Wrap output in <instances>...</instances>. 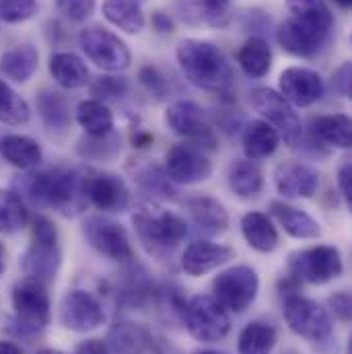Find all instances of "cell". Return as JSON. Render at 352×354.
<instances>
[{"mask_svg":"<svg viewBox=\"0 0 352 354\" xmlns=\"http://www.w3.org/2000/svg\"><path fill=\"white\" fill-rule=\"evenodd\" d=\"M19 196L41 208H54L62 216H77L87 206L83 174L73 169H50L29 174L15 181Z\"/></svg>","mask_w":352,"mask_h":354,"instance_id":"6da1fadb","label":"cell"},{"mask_svg":"<svg viewBox=\"0 0 352 354\" xmlns=\"http://www.w3.org/2000/svg\"><path fill=\"white\" fill-rule=\"evenodd\" d=\"M177 62L194 87L227 95L233 88V68L223 50L210 41L183 39L177 44Z\"/></svg>","mask_w":352,"mask_h":354,"instance_id":"7a4b0ae2","label":"cell"},{"mask_svg":"<svg viewBox=\"0 0 352 354\" xmlns=\"http://www.w3.org/2000/svg\"><path fill=\"white\" fill-rule=\"evenodd\" d=\"M132 221L142 248L159 262L172 260L177 245L187 235L185 221L172 210L145 206L136 210Z\"/></svg>","mask_w":352,"mask_h":354,"instance_id":"3957f363","label":"cell"},{"mask_svg":"<svg viewBox=\"0 0 352 354\" xmlns=\"http://www.w3.org/2000/svg\"><path fill=\"white\" fill-rule=\"evenodd\" d=\"M62 266V252L58 245L56 225L48 216H35L31 227V245L21 258V270L25 278L50 284Z\"/></svg>","mask_w":352,"mask_h":354,"instance_id":"277c9868","label":"cell"},{"mask_svg":"<svg viewBox=\"0 0 352 354\" xmlns=\"http://www.w3.org/2000/svg\"><path fill=\"white\" fill-rule=\"evenodd\" d=\"M12 311L10 332L15 336H35L39 334L52 319V303L46 284L35 280H21L12 288Z\"/></svg>","mask_w":352,"mask_h":354,"instance_id":"5b68a950","label":"cell"},{"mask_svg":"<svg viewBox=\"0 0 352 354\" xmlns=\"http://www.w3.org/2000/svg\"><path fill=\"white\" fill-rule=\"evenodd\" d=\"M260 292V278L252 266H231L212 280V299L231 313H243Z\"/></svg>","mask_w":352,"mask_h":354,"instance_id":"8992f818","label":"cell"},{"mask_svg":"<svg viewBox=\"0 0 352 354\" xmlns=\"http://www.w3.org/2000/svg\"><path fill=\"white\" fill-rule=\"evenodd\" d=\"M252 107L264 118L266 124H270L278 138L284 140L288 147H297L303 140V124L295 107L274 88L260 87L250 93Z\"/></svg>","mask_w":352,"mask_h":354,"instance_id":"52a82bcc","label":"cell"},{"mask_svg":"<svg viewBox=\"0 0 352 354\" xmlns=\"http://www.w3.org/2000/svg\"><path fill=\"white\" fill-rule=\"evenodd\" d=\"M181 322L185 324L192 338L198 342H219L231 330L229 311H225L212 295H196L185 301Z\"/></svg>","mask_w":352,"mask_h":354,"instance_id":"ba28073f","label":"cell"},{"mask_svg":"<svg viewBox=\"0 0 352 354\" xmlns=\"http://www.w3.org/2000/svg\"><path fill=\"white\" fill-rule=\"evenodd\" d=\"M282 315L290 332H295L297 336L309 342H326L334 334L330 313L313 299L301 295L286 297Z\"/></svg>","mask_w":352,"mask_h":354,"instance_id":"9c48e42d","label":"cell"},{"mask_svg":"<svg viewBox=\"0 0 352 354\" xmlns=\"http://www.w3.org/2000/svg\"><path fill=\"white\" fill-rule=\"evenodd\" d=\"M288 272L297 282L328 284L342 274V256L334 245H315L288 256Z\"/></svg>","mask_w":352,"mask_h":354,"instance_id":"30bf717a","label":"cell"},{"mask_svg":"<svg viewBox=\"0 0 352 354\" xmlns=\"http://www.w3.org/2000/svg\"><path fill=\"white\" fill-rule=\"evenodd\" d=\"M81 50L85 52L89 60L107 73H120L126 71L132 62V54L128 46L111 31L103 27H87L79 35Z\"/></svg>","mask_w":352,"mask_h":354,"instance_id":"8fae6325","label":"cell"},{"mask_svg":"<svg viewBox=\"0 0 352 354\" xmlns=\"http://www.w3.org/2000/svg\"><path fill=\"white\" fill-rule=\"evenodd\" d=\"M83 235L95 252L113 262H128L134 256L126 229L111 218L87 216L83 223Z\"/></svg>","mask_w":352,"mask_h":354,"instance_id":"7c38bea8","label":"cell"},{"mask_svg":"<svg viewBox=\"0 0 352 354\" xmlns=\"http://www.w3.org/2000/svg\"><path fill=\"white\" fill-rule=\"evenodd\" d=\"M107 313L99 297L87 290H71L60 303V324L71 332H93L103 326Z\"/></svg>","mask_w":352,"mask_h":354,"instance_id":"4fadbf2b","label":"cell"},{"mask_svg":"<svg viewBox=\"0 0 352 354\" xmlns=\"http://www.w3.org/2000/svg\"><path fill=\"white\" fill-rule=\"evenodd\" d=\"M165 124L187 140L204 147L216 149V138L208 126L204 109L194 101H176L165 111Z\"/></svg>","mask_w":352,"mask_h":354,"instance_id":"5bb4252c","label":"cell"},{"mask_svg":"<svg viewBox=\"0 0 352 354\" xmlns=\"http://www.w3.org/2000/svg\"><path fill=\"white\" fill-rule=\"evenodd\" d=\"M83 187L87 202L103 212H122L130 204V189L126 181L115 174L91 169L83 174Z\"/></svg>","mask_w":352,"mask_h":354,"instance_id":"9a60e30c","label":"cell"},{"mask_svg":"<svg viewBox=\"0 0 352 354\" xmlns=\"http://www.w3.org/2000/svg\"><path fill=\"white\" fill-rule=\"evenodd\" d=\"M276 39L284 52L297 58H315L330 41V33H324L307 23H301L295 17H288L276 29Z\"/></svg>","mask_w":352,"mask_h":354,"instance_id":"2e32d148","label":"cell"},{"mask_svg":"<svg viewBox=\"0 0 352 354\" xmlns=\"http://www.w3.org/2000/svg\"><path fill=\"white\" fill-rule=\"evenodd\" d=\"M280 95L295 107H309L324 97V79L319 73L303 66H288L278 77Z\"/></svg>","mask_w":352,"mask_h":354,"instance_id":"e0dca14e","label":"cell"},{"mask_svg":"<svg viewBox=\"0 0 352 354\" xmlns=\"http://www.w3.org/2000/svg\"><path fill=\"white\" fill-rule=\"evenodd\" d=\"M165 174L174 183H200L212 176V161L189 145H177L165 157Z\"/></svg>","mask_w":352,"mask_h":354,"instance_id":"ac0fdd59","label":"cell"},{"mask_svg":"<svg viewBox=\"0 0 352 354\" xmlns=\"http://www.w3.org/2000/svg\"><path fill=\"white\" fill-rule=\"evenodd\" d=\"M274 185L284 198H313L319 187V176L303 163L284 161L274 169Z\"/></svg>","mask_w":352,"mask_h":354,"instance_id":"d6986e66","label":"cell"},{"mask_svg":"<svg viewBox=\"0 0 352 354\" xmlns=\"http://www.w3.org/2000/svg\"><path fill=\"white\" fill-rule=\"evenodd\" d=\"M233 258H235V250L227 245L210 243V241H194L185 248L181 256V268L185 270V274L198 278L216 270L219 266L227 264Z\"/></svg>","mask_w":352,"mask_h":354,"instance_id":"ffe728a7","label":"cell"},{"mask_svg":"<svg viewBox=\"0 0 352 354\" xmlns=\"http://www.w3.org/2000/svg\"><path fill=\"white\" fill-rule=\"evenodd\" d=\"M151 344L149 330L134 322H118L107 334L109 354H149Z\"/></svg>","mask_w":352,"mask_h":354,"instance_id":"44dd1931","label":"cell"},{"mask_svg":"<svg viewBox=\"0 0 352 354\" xmlns=\"http://www.w3.org/2000/svg\"><path fill=\"white\" fill-rule=\"evenodd\" d=\"M0 155L2 159L23 171H29L41 163V147L35 138L25 134H6L0 138Z\"/></svg>","mask_w":352,"mask_h":354,"instance_id":"7402d4cb","label":"cell"},{"mask_svg":"<svg viewBox=\"0 0 352 354\" xmlns=\"http://www.w3.org/2000/svg\"><path fill=\"white\" fill-rule=\"evenodd\" d=\"M270 214L295 239H317L322 235L319 223L313 216H309L305 210H299L295 206L274 200L270 202Z\"/></svg>","mask_w":352,"mask_h":354,"instance_id":"603a6c76","label":"cell"},{"mask_svg":"<svg viewBox=\"0 0 352 354\" xmlns=\"http://www.w3.org/2000/svg\"><path fill=\"white\" fill-rule=\"evenodd\" d=\"M185 206H187L189 216L202 231H206L210 235H219V233L227 231L229 214L219 200H214L210 196H196V198H189L185 202Z\"/></svg>","mask_w":352,"mask_h":354,"instance_id":"cb8c5ba5","label":"cell"},{"mask_svg":"<svg viewBox=\"0 0 352 354\" xmlns=\"http://www.w3.org/2000/svg\"><path fill=\"white\" fill-rule=\"evenodd\" d=\"M48 71L62 88H81L89 83L87 64L73 52L52 54L48 60Z\"/></svg>","mask_w":352,"mask_h":354,"instance_id":"d4e9b609","label":"cell"},{"mask_svg":"<svg viewBox=\"0 0 352 354\" xmlns=\"http://www.w3.org/2000/svg\"><path fill=\"white\" fill-rule=\"evenodd\" d=\"M39 64V52L31 44L15 46L0 56V71L15 83H27Z\"/></svg>","mask_w":352,"mask_h":354,"instance_id":"484cf974","label":"cell"},{"mask_svg":"<svg viewBox=\"0 0 352 354\" xmlns=\"http://www.w3.org/2000/svg\"><path fill=\"white\" fill-rule=\"evenodd\" d=\"M241 233L248 245L260 254H270L278 248V231L264 212H248L241 218Z\"/></svg>","mask_w":352,"mask_h":354,"instance_id":"4316f807","label":"cell"},{"mask_svg":"<svg viewBox=\"0 0 352 354\" xmlns=\"http://www.w3.org/2000/svg\"><path fill=\"white\" fill-rule=\"evenodd\" d=\"M239 68L250 79H262L272 68V50L264 37L254 35L250 37L237 52Z\"/></svg>","mask_w":352,"mask_h":354,"instance_id":"83f0119b","label":"cell"},{"mask_svg":"<svg viewBox=\"0 0 352 354\" xmlns=\"http://www.w3.org/2000/svg\"><path fill=\"white\" fill-rule=\"evenodd\" d=\"M278 145H280V138L276 130L270 124H266L264 120H254L252 124H248L243 132V151L250 161L268 159L270 155H274Z\"/></svg>","mask_w":352,"mask_h":354,"instance_id":"f1b7e54d","label":"cell"},{"mask_svg":"<svg viewBox=\"0 0 352 354\" xmlns=\"http://www.w3.org/2000/svg\"><path fill=\"white\" fill-rule=\"evenodd\" d=\"M103 15L113 27L126 33H140L145 29L142 0H105Z\"/></svg>","mask_w":352,"mask_h":354,"instance_id":"f546056e","label":"cell"},{"mask_svg":"<svg viewBox=\"0 0 352 354\" xmlns=\"http://www.w3.org/2000/svg\"><path fill=\"white\" fill-rule=\"evenodd\" d=\"M75 118L87 136H105L113 132V113L105 105V101H99V99L81 101Z\"/></svg>","mask_w":352,"mask_h":354,"instance_id":"4dcf8cb0","label":"cell"},{"mask_svg":"<svg viewBox=\"0 0 352 354\" xmlns=\"http://www.w3.org/2000/svg\"><path fill=\"white\" fill-rule=\"evenodd\" d=\"M351 118L344 113H332V115H319L313 120V136L319 142L349 149L351 147Z\"/></svg>","mask_w":352,"mask_h":354,"instance_id":"1f68e13d","label":"cell"},{"mask_svg":"<svg viewBox=\"0 0 352 354\" xmlns=\"http://www.w3.org/2000/svg\"><path fill=\"white\" fill-rule=\"evenodd\" d=\"M286 6L290 10V17L332 35L334 15L326 0H286Z\"/></svg>","mask_w":352,"mask_h":354,"instance_id":"d6a6232c","label":"cell"},{"mask_svg":"<svg viewBox=\"0 0 352 354\" xmlns=\"http://www.w3.org/2000/svg\"><path fill=\"white\" fill-rule=\"evenodd\" d=\"M27 223L29 210L25 200L15 189H0V233H19L27 227Z\"/></svg>","mask_w":352,"mask_h":354,"instance_id":"836d02e7","label":"cell"},{"mask_svg":"<svg viewBox=\"0 0 352 354\" xmlns=\"http://www.w3.org/2000/svg\"><path fill=\"white\" fill-rule=\"evenodd\" d=\"M229 185L239 198H256L264 187V177L254 161L239 159L229 167Z\"/></svg>","mask_w":352,"mask_h":354,"instance_id":"e575fe53","label":"cell"},{"mask_svg":"<svg viewBox=\"0 0 352 354\" xmlns=\"http://www.w3.org/2000/svg\"><path fill=\"white\" fill-rule=\"evenodd\" d=\"M276 346V330L268 322H252L248 324L237 342L239 354H272Z\"/></svg>","mask_w":352,"mask_h":354,"instance_id":"d590c367","label":"cell"},{"mask_svg":"<svg viewBox=\"0 0 352 354\" xmlns=\"http://www.w3.org/2000/svg\"><path fill=\"white\" fill-rule=\"evenodd\" d=\"M37 111L50 130H66L71 126V107L64 95L44 88L37 95Z\"/></svg>","mask_w":352,"mask_h":354,"instance_id":"8d00e7d4","label":"cell"},{"mask_svg":"<svg viewBox=\"0 0 352 354\" xmlns=\"http://www.w3.org/2000/svg\"><path fill=\"white\" fill-rule=\"evenodd\" d=\"M31 118L29 103L0 79V124L23 126Z\"/></svg>","mask_w":352,"mask_h":354,"instance_id":"74e56055","label":"cell"},{"mask_svg":"<svg viewBox=\"0 0 352 354\" xmlns=\"http://www.w3.org/2000/svg\"><path fill=\"white\" fill-rule=\"evenodd\" d=\"M79 155L93 161H111L120 155L122 142L115 132H109L105 136H87L79 142Z\"/></svg>","mask_w":352,"mask_h":354,"instance_id":"f35d334b","label":"cell"},{"mask_svg":"<svg viewBox=\"0 0 352 354\" xmlns=\"http://www.w3.org/2000/svg\"><path fill=\"white\" fill-rule=\"evenodd\" d=\"M138 183L153 196L159 198H176V187L174 181L169 179V176L165 174V169L157 167V165H149L138 174Z\"/></svg>","mask_w":352,"mask_h":354,"instance_id":"ab89813d","label":"cell"},{"mask_svg":"<svg viewBox=\"0 0 352 354\" xmlns=\"http://www.w3.org/2000/svg\"><path fill=\"white\" fill-rule=\"evenodd\" d=\"M192 6L198 19L212 27H225L231 19V0H192Z\"/></svg>","mask_w":352,"mask_h":354,"instance_id":"60d3db41","label":"cell"},{"mask_svg":"<svg viewBox=\"0 0 352 354\" xmlns=\"http://www.w3.org/2000/svg\"><path fill=\"white\" fill-rule=\"evenodd\" d=\"M37 0H0L2 23H23L37 15Z\"/></svg>","mask_w":352,"mask_h":354,"instance_id":"b9f144b4","label":"cell"},{"mask_svg":"<svg viewBox=\"0 0 352 354\" xmlns=\"http://www.w3.org/2000/svg\"><path fill=\"white\" fill-rule=\"evenodd\" d=\"M58 12H62L66 19L81 23L87 21L95 10V0H56Z\"/></svg>","mask_w":352,"mask_h":354,"instance_id":"7bdbcfd3","label":"cell"},{"mask_svg":"<svg viewBox=\"0 0 352 354\" xmlns=\"http://www.w3.org/2000/svg\"><path fill=\"white\" fill-rule=\"evenodd\" d=\"M126 91H128L126 81H124V79H118V77H99V79L91 85V93L97 95L99 101L122 97Z\"/></svg>","mask_w":352,"mask_h":354,"instance_id":"ee69618b","label":"cell"},{"mask_svg":"<svg viewBox=\"0 0 352 354\" xmlns=\"http://www.w3.org/2000/svg\"><path fill=\"white\" fill-rule=\"evenodd\" d=\"M138 81L142 83V87L149 88L159 99L163 95H167V81H165V77L155 66H142L140 73H138Z\"/></svg>","mask_w":352,"mask_h":354,"instance_id":"f6af8a7d","label":"cell"},{"mask_svg":"<svg viewBox=\"0 0 352 354\" xmlns=\"http://www.w3.org/2000/svg\"><path fill=\"white\" fill-rule=\"evenodd\" d=\"M330 307H332L334 315H338V319H342V322H351L352 301L349 292H344V290L334 292V295L330 297Z\"/></svg>","mask_w":352,"mask_h":354,"instance_id":"bcb514c9","label":"cell"},{"mask_svg":"<svg viewBox=\"0 0 352 354\" xmlns=\"http://www.w3.org/2000/svg\"><path fill=\"white\" fill-rule=\"evenodd\" d=\"M351 62H344V64L334 73L332 87H334V91H336L338 95H342V97H349V95H351Z\"/></svg>","mask_w":352,"mask_h":354,"instance_id":"7dc6e473","label":"cell"},{"mask_svg":"<svg viewBox=\"0 0 352 354\" xmlns=\"http://www.w3.org/2000/svg\"><path fill=\"white\" fill-rule=\"evenodd\" d=\"M338 185H340V194L342 198L352 204V167L351 163H344L338 171Z\"/></svg>","mask_w":352,"mask_h":354,"instance_id":"c3c4849f","label":"cell"},{"mask_svg":"<svg viewBox=\"0 0 352 354\" xmlns=\"http://www.w3.org/2000/svg\"><path fill=\"white\" fill-rule=\"evenodd\" d=\"M75 354H109V348H107V342H103L99 338H91V340L81 342L75 348Z\"/></svg>","mask_w":352,"mask_h":354,"instance_id":"681fc988","label":"cell"},{"mask_svg":"<svg viewBox=\"0 0 352 354\" xmlns=\"http://www.w3.org/2000/svg\"><path fill=\"white\" fill-rule=\"evenodd\" d=\"M174 27H176L174 25V19L167 12H163V10L153 12V29L155 31H159V33H172Z\"/></svg>","mask_w":352,"mask_h":354,"instance_id":"f907efd6","label":"cell"},{"mask_svg":"<svg viewBox=\"0 0 352 354\" xmlns=\"http://www.w3.org/2000/svg\"><path fill=\"white\" fill-rule=\"evenodd\" d=\"M0 354H25L21 351V346H17L15 342H6L0 340Z\"/></svg>","mask_w":352,"mask_h":354,"instance_id":"816d5d0a","label":"cell"},{"mask_svg":"<svg viewBox=\"0 0 352 354\" xmlns=\"http://www.w3.org/2000/svg\"><path fill=\"white\" fill-rule=\"evenodd\" d=\"M153 142V136L149 132H138L134 136V147H149Z\"/></svg>","mask_w":352,"mask_h":354,"instance_id":"f5cc1de1","label":"cell"},{"mask_svg":"<svg viewBox=\"0 0 352 354\" xmlns=\"http://www.w3.org/2000/svg\"><path fill=\"white\" fill-rule=\"evenodd\" d=\"M4 268H6V252H4V245L0 243V276L4 272Z\"/></svg>","mask_w":352,"mask_h":354,"instance_id":"db71d44e","label":"cell"},{"mask_svg":"<svg viewBox=\"0 0 352 354\" xmlns=\"http://www.w3.org/2000/svg\"><path fill=\"white\" fill-rule=\"evenodd\" d=\"M340 8H351V4H352V0H334Z\"/></svg>","mask_w":352,"mask_h":354,"instance_id":"11a10c76","label":"cell"},{"mask_svg":"<svg viewBox=\"0 0 352 354\" xmlns=\"http://www.w3.org/2000/svg\"><path fill=\"white\" fill-rule=\"evenodd\" d=\"M37 354H66V353H62V351H56V348H44V351H39Z\"/></svg>","mask_w":352,"mask_h":354,"instance_id":"9f6ffc18","label":"cell"},{"mask_svg":"<svg viewBox=\"0 0 352 354\" xmlns=\"http://www.w3.org/2000/svg\"><path fill=\"white\" fill-rule=\"evenodd\" d=\"M194 354H225V353H219V351H198V353Z\"/></svg>","mask_w":352,"mask_h":354,"instance_id":"6f0895ef","label":"cell"}]
</instances>
